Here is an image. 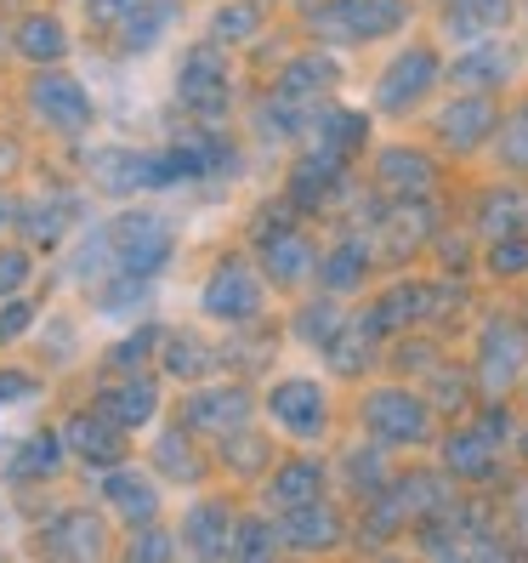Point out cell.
I'll return each instance as SVG.
<instances>
[{
    "instance_id": "obj_1",
    "label": "cell",
    "mask_w": 528,
    "mask_h": 563,
    "mask_svg": "<svg viewBox=\"0 0 528 563\" xmlns=\"http://www.w3.org/2000/svg\"><path fill=\"white\" fill-rule=\"evenodd\" d=\"M86 177L125 200V194H154V188H171L177 183V165H171V148H97L86 154Z\"/></svg>"
},
{
    "instance_id": "obj_2",
    "label": "cell",
    "mask_w": 528,
    "mask_h": 563,
    "mask_svg": "<svg viewBox=\"0 0 528 563\" xmlns=\"http://www.w3.org/2000/svg\"><path fill=\"white\" fill-rule=\"evenodd\" d=\"M109 234H114V268L120 274L154 279L165 262H171V251H177V228H171V217H159V211H125L120 222H109Z\"/></svg>"
},
{
    "instance_id": "obj_3",
    "label": "cell",
    "mask_w": 528,
    "mask_h": 563,
    "mask_svg": "<svg viewBox=\"0 0 528 563\" xmlns=\"http://www.w3.org/2000/svg\"><path fill=\"white\" fill-rule=\"evenodd\" d=\"M177 97L200 114L205 125H216L234 103V80H227V57H222V41H205V46H188L182 52V69H177Z\"/></svg>"
},
{
    "instance_id": "obj_4",
    "label": "cell",
    "mask_w": 528,
    "mask_h": 563,
    "mask_svg": "<svg viewBox=\"0 0 528 563\" xmlns=\"http://www.w3.org/2000/svg\"><path fill=\"white\" fill-rule=\"evenodd\" d=\"M364 427L375 444H426L432 439V405L409 387H375L364 393Z\"/></svg>"
},
{
    "instance_id": "obj_5",
    "label": "cell",
    "mask_w": 528,
    "mask_h": 563,
    "mask_svg": "<svg viewBox=\"0 0 528 563\" xmlns=\"http://www.w3.org/2000/svg\"><path fill=\"white\" fill-rule=\"evenodd\" d=\"M409 23V0H329L313 12V29L329 41H375Z\"/></svg>"
},
{
    "instance_id": "obj_6",
    "label": "cell",
    "mask_w": 528,
    "mask_h": 563,
    "mask_svg": "<svg viewBox=\"0 0 528 563\" xmlns=\"http://www.w3.org/2000/svg\"><path fill=\"white\" fill-rule=\"evenodd\" d=\"M261 302H268V285H261V274L250 268L245 256H227L211 268L205 290H200V308L211 319H227V324H245L261 313Z\"/></svg>"
},
{
    "instance_id": "obj_7",
    "label": "cell",
    "mask_w": 528,
    "mask_h": 563,
    "mask_svg": "<svg viewBox=\"0 0 528 563\" xmlns=\"http://www.w3.org/2000/svg\"><path fill=\"white\" fill-rule=\"evenodd\" d=\"M29 109H35L52 131H63V137H80V131H91V120H97V103L86 97V86L75 75H63V69H41L35 80H29Z\"/></svg>"
},
{
    "instance_id": "obj_8",
    "label": "cell",
    "mask_w": 528,
    "mask_h": 563,
    "mask_svg": "<svg viewBox=\"0 0 528 563\" xmlns=\"http://www.w3.org/2000/svg\"><path fill=\"white\" fill-rule=\"evenodd\" d=\"M438 80V52L432 46H409L386 63V75L375 80V109L381 114H409Z\"/></svg>"
},
{
    "instance_id": "obj_9",
    "label": "cell",
    "mask_w": 528,
    "mask_h": 563,
    "mask_svg": "<svg viewBox=\"0 0 528 563\" xmlns=\"http://www.w3.org/2000/svg\"><path fill=\"white\" fill-rule=\"evenodd\" d=\"M523 364H528V330L512 324V319H488L483 347H478V382H483L488 399H501V393L523 376Z\"/></svg>"
},
{
    "instance_id": "obj_10",
    "label": "cell",
    "mask_w": 528,
    "mask_h": 563,
    "mask_svg": "<svg viewBox=\"0 0 528 563\" xmlns=\"http://www.w3.org/2000/svg\"><path fill=\"white\" fill-rule=\"evenodd\" d=\"M268 416L284 427L290 439H324V421H329V399L324 387L307 376H290L268 393Z\"/></svg>"
},
{
    "instance_id": "obj_11",
    "label": "cell",
    "mask_w": 528,
    "mask_h": 563,
    "mask_svg": "<svg viewBox=\"0 0 528 563\" xmlns=\"http://www.w3.org/2000/svg\"><path fill=\"white\" fill-rule=\"evenodd\" d=\"M250 410H256V399L245 387H205L182 405V421L193 427V433L227 439V433H239V427H250Z\"/></svg>"
},
{
    "instance_id": "obj_12",
    "label": "cell",
    "mask_w": 528,
    "mask_h": 563,
    "mask_svg": "<svg viewBox=\"0 0 528 563\" xmlns=\"http://www.w3.org/2000/svg\"><path fill=\"white\" fill-rule=\"evenodd\" d=\"M517 63H523V52L512 46V41H472L467 52L454 57V69H449V80L454 86H467V91H488V86H506L512 75H517Z\"/></svg>"
},
{
    "instance_id": "obj_13",
    "label": "cell",
    "mask_w": 528,
    "mask_h": 563,
    "mask_svg": "<svg viewBox=\"0 0 528 563\" xmlns=\"http://www.w3.org/2000/svg\"><path fill=\"white\" fill-rule=\"evenodd\" d=\"M494 125H501L494 103H488L483 91H472V97H454V103L438 114V137H443V148H454V154H472Z\"/></svg>"
},
{
    "instance_id": "obj_14",
    "label": "cell",
    "mask_w": 528,
    "mask_h": 563,
    "mask_svg": "<svg viewBox=\"0 0 528 563\" xmlns=\"http://www.w3.org/2000/svg\"><path fill=\"white\" fill-rule=\"evenodd\" d=\"M261 268L273 285H307L318 274V251L295 228H273V234H261Z\"/></svg>"
},
{
    "instance_id": "obj_15",
    "label": "cell",
    "mask_w": 528,
    "mask_h": 563,
    "mask_svg": "<svg viewBox=\"0 0 528 563\" xmlns=\"http://www.w3.org/2000/svg\"><path fill=\"white\" fill-rule=\"evenodd\" d=\"M125 427H114L103 410H75L69 421H63V439H69V450L75 455H86L91 461V467H114V461H120V450H125Z\"/></svg>"
},
{
    "instance_id": "obj_16",
    "label": "cell",
    "mask_w": 528,
    "mask_h": 563,
    "mask_svg": "<svg viewBox=\"0 0 528 563\" xmlns=\"http://www.w3.org/2000/svg\"><path fill=\"white\" fill-rule=\"evenodd\" d=\"M234 512L227 501H200L188 518H182V547L200 552V558H234Z\"/></svg>"
},
{
    "instance_id": "obj_17",
    "label": "cell",
    "mask_w": 528,
    "mask_h": 563,
    "mask_svg": "<svg viewBox=\"0 0 528 563\" xmlns=\"http://www.w3.org/2000/svg\"><path fill=\"white\" fill-rule=\"evenodd\" d=\"M97 410H103L114 427H125V433H137V427H148L159 416V382L154 376H131L120 387H103Z\"/></svg>"
},
{
    "instance_id": "obj_18",
    "label": "cell",
    "mask_w": 528,
    "mask_h": 563,
    "mask_svg": "<svg viewBox=\"0 0 528 563\" xmlns=\"http://www.w3.org/2000/svg\"><path fill=\"white\" fill-rule=\"evenodd\" d=\"M103 495L114 501V512L131 523V529H143V523H154L159 518V489H154V478L148 473H131V467H109V478H103Z\"/></svg>"
},
{
    "instance_id": "obj_19",
    "label": "cell",
    "mask_w": 528,
    "mask_h": 563,
    "mask_svg": "<svg viewBox=\"0 0 528 563\" xmlns=\"http://www.w3.org/2000/svg\"><path fill=\"white\" fill-rule=\"evenodd\" d=\"M177 12H182V0H137V7H131V12L120 18V46H125L131 57L154 52L165 35H171Z\"/></svg>"
},
{
    "instance_id": "obj_20",
    "label": "cell",
    "mask_w": 528,
    "mask_h": 563,
    "mask_svg": "<svg viewBox=\"0 0 528 563\" xmlns=\"http://www.w3.org/2000/svg\"><path fill=\"white\" fill-rule=\"evenodd\" d=\"M279 536L295 552H318V547H336L341 541V518H336V507H324V501H302V507H284Z\"/></svg>"
},
{
    "instance_id": "obj_21",
    "label": "cell",
    "mask_w": 528,
    "mask_h": 563,
    "mask_svg": "<svg viewBox=\"0 0 528 563\" xmlns=\"http://www.w3.org/2000/svg\"><path fill=\"white\" fill-rule=\"evenodd\" d=\"M341 165H347V159H336V154L313 148V154H307V159H302V165H295V172H290L284 206H295V211H318V206L329 200V188H336Z\"/></svg>"
},
{
    "instance_id": "obj_22",
    "label": "cell",
    "mask_w": 528,
    "mask_h": 563,
    "mask_svg": "<svg viewBox=\"0 0 528 563\" xmlns=\"http://www.w3.org/2000/svg\"><path fill=\"white\" fill-rule=\"evenodd\" d=\"M375 228H381V251L386 256H404V251H420V240L432 234V206L420 200H409L404 194V206H392V211H381L375 217Z\"/></svg>"
},
{
    "instance_id": "obj_23",
    "label": "cell",
    "mask_w": 528,
    "mask_h": 563,
    "mask_svg": "<svg viewBox=\"0 0 528 563\" xmlns=\"http://www.w3.org/2000/svg\"><path fill=\"white\" fill-rule=\"evenodd\" d=\"M506 23H512V0H449V12H443L449 41H467V46L501 35Z\"/></svg>"
},
{
    "instance_id": "obj_24",
    "label": "cell",
    "mask_w": 528,
    "mask_h": 563,
    "mask_svg": "<svg viewBox=\"0 0 528 563\" xmlns=\"http://www.w3.org/2000/svg\"><path fill=\"white\" fill-rule=\"evenodd\" d=\"M313 137H318V148H324V154L347 159V154L364 148L370 120L358 114V109H318V114H313Z\"/></svg>"
},
{
    "instance_id": "obj_25",
    "label": "cell",
    "mask_w": 528,
    "mask_h": 563,
    "mask_svg": "<svg viewBox=\"0 0 528 563\" xmlns=\"http://www.w3.org/2000/svg\"><path fill=\"white\" fill-rule=\"evenodd\" d=\"M109 541H103V523L91 512H63L57 523H46V552L57 558H97Z\"/></svg>"
},
{
    "instance_id": "obj_26",
    "label": "cell",
    "mask_w": 528,
    "mask_h": 563,
    "mask_svg": "<svg viewBox=\"0 0 528 563\" xmlns=\"http://www.w3.org/2000/svg\"><path fill=\"white\" fill-rule=\"evenodd\" d=\"M341 80V69H336V57H295L290 69L279 75V97H295V103H307V109H318V91H329Z\"/></svg>"
},
{
    "instance_id": "obj_27",
    "label": "cell",
    "mask_w": 528,
    "mask_h": 563,
    "mask_svg": "<svg viewBox=\"0 0 528 563\" xmlns=\"http://www.w3.org/2000/svg\"><path fill=\"white\" fill-rule=\"evenodd\" d=\"M63 433H35L29 444H12V467H7V478L12 484H35V478H52L57 473V461H63Z\"/></svg>"
},
{
    "instance_id": "obj_28",
    "label": "cell",
    "mask_w": 528,
    "mask_h": 563,
    "mask_svg": "<svg viewBox=\"0 0 528 563\" xmlns=\"http://www.w3.org/2000/svg\"><path fill=\"white\" fill-rule=\"evenodd\" d=\"M375 177L392 194H426V188H432V159L415 154V148H386L381 165H375Z\"/></svg>"
},
{
    "instance_id": "obj_29",
    "label": "cell",
    "mask_w": 528,
    "mask_h": 563,
    "mask_svg": "<svg viewBox=\"0 0 528 563\" xmlns=\"http://www.w3.org/2000/svg\"><path fill=\"white\" fill-rule=\"evenodd\" d=\"M318 489H324V467L318 461H290V467L273 473L268 495H273V507H302V501H318Z\"/></svg>"
},
{
    "instance_id": "obj_30",
    "label": "cell",
    "mask_w": 528,
    "mask_h": 563,
    "mask_svg": "<svg viewBox=\"0 0 528 563\" xmlns=\"http://www.w3.org/2000/svg\"><path fill=\"white\" fill-rule=\"evenodd\" d=\"M18 52L29 57V63H57L63 52H69V35H63V23L57 18H23L18 23Z\"/></svg>"
},
{
    "instance_id": "obj_31",
    "label": "cell",
    "mask_w": 528,
    "mask_h": 563,
    "mask_svg": "<svg viewBox=\"0 0 528 563\" xmlns=\"http://www.w3.org/2000/svg\"><path fill=\"white\" fill-rule=\"evenodd\" d=\"M443 461H449L454 478H488V473H494V439H483V433H454V439L443 444Z\"/></svg>"
},
{
    "instance_id": "obj_32",
    "label": "cell",
    "mask_w": 528,
    "mask_h": 563,
    "mask_svg": "<svg viewBox=\"0 0 528 563\" xmlns=\"http://www.w3.org/2000/svg\"><path fill=\"white\" fill-rule=\"evenodd\" d=\"M154 302V279H143V274H120L103 296H97V313L103 319H125V313H143Z\"/></svg>"
},
{
    "instance_id": "obj_33",
    "label": "cell",
    "mask_w": 528,
    "mask_h": 563,
    "mask_svg": "<svg viewBox=\"0 0 528 563\" xmlns=\"http://www.w3.org/2000/svg\"><path fill=\"white\" fill-rule=\"evenodd\" d=\"M336 336H341V308H336V296H318V302H307L302 313H295V342L329 347Z\"/></svg>"
},
{
    "instance_id": "obj_34",
    "label": "cell",
    "mask_w": 528,
    "mask_h": 563,
    "mask_svg": "<svg viewBox=\"0 0 528 563\" xmlns=\"http://www.w3.org/2000/svg\"><path fill=\"white\" fill-rule=\"evenodd\" d=\"M364 268H370V256H364V245H336L324 262H318V279H324V290L329 296H347L358 279H364Z\"/></svg>"
},
{
    "instance_id": "obj_35",
    "label": "cell",
    "mask_w": 528,
    "mask_h": 563,
    "mask_svg": "<svg viewBox=\"0 0 528 563\" xmlns=\"http://www.w3.org/2000/svg\"><path fill=\"white\" fill-rule=\"evenodd\" d=\"M165 371L182 382H200L205 371H216V353L200 336H165Z\"/></svg>"
},
{
    "instance_id": "obj_36",
    "label": "cell",
    "mask_w": 528,
    "mask_h": 563,
    "mask_svg": "<svg viewBox=\"0 0 528 563\" xmlns=\"http://www.w3.org/2000/svg\"><path fill=\"white\" fill-rule=\"evenodd\" d=\"M381 450H386V444H375V439H370V444H358V450L347 455V484H352L358 495H381V489L392 484V478H386Z\"/></svg>"
},
{
    "instance_id": "obj_37",
    "label": "cell",
    "mask_w": 528,
    "mask_h": 563,
    "mask_svg": "<svg viewBox=\"0 0 528 563\" xmlns=\"http://www.w3.org/2000/svg\"><path fill=\"white\" fill-rule=\"evenodd\" d=\"M222 455H227V467H234V473L261 478V467H268V439L250 433V427H239V433L222 439Z\"/></svg>"
},
{
    "instance_id": "obj_38",
    "label": "cell",
    "mask_w": 528,
    "mask_h": 563,
    "mask_svg": "<svg viewBox=\"0 0 528 563\" xmlns=\"http://www.w3.org/2000/svg\"><path fill=\"white\" fill-rule=\"evenodd\" d=\"M261 29V7L256 0H234V7H216V23H211V41H250Z\"/></svg>"
},
{
    "instance_id": "obj_39",
    "label": "cell",
    "mask_w": 528,
    "mask_h": 563,
    "mask_svg": "<svg viewBox=\"0 0 528 563\" xmlns=\"http://www.w3.org/2000/svg\"><path fill=\"white\" fill-rule=\"evenodd\" d=\"M154 461H159L165 473H177L182 484H193V478L205 473V467H200V455L188 450V433H182V427H171V433H159V450H154Z\"/></svg>"
},
{
    "instance_id": "obj_40",
    "label": "cell",
    "mask_w": 528,
    "mask_h": 563,
    "mask_svg": "<svg viewBox=\"0 0 528 563\" xmlns=\"http://www.w3.org/2000/svg\"><path fill=\"white\" fill-rule=\"evenodd\" d=\"M284 547V536H279V523H261V518H245L239 529H234V558H273Z\"/></svg>"
},
{
    "instance_id": "obj_41",
    "label": "cell",
    "mask_w": 528,
    "mask_h": 563,
    "mask_svg": "<svg viewBox=\"0 0 528 563\" xmlns=\"http://www.w3.org/2000/svg\"><path fill=\"white\" fill-rule=\"evenodd\" d=\"M501 165L506 172H528V103L517 114H506V125H501Z\"/></svg>"
},
{
    "instance_id": "obj_42",
    "label": "cell",
    "mask_w": 528,
    "mask_h": 563,
    "mask_svg": "<svg viewBox=\"0 0 528 563\" xmlns=\"http://www.w3.org/2000/svg\"><path fill=\"white\" fill-rule=\"evenodd\" d=\"M528 217V194H488V206H483V228L494 240L506 234L512 222H523Z\"/></svg>"
},
{
    "instance_id": "obj_43",
    "label": "cell",
    "mask_w": 528,
    "mask_h": 563,
    "mask_svg": "<svg viewBox=\"0 0 528 563\" xmlns=\"http://www.w3.org/2000/svg\"><path fill=\"white\" fill-rule=\"evenodd\" d=\"M324 353H329V364H336V371H341V376H358V371H364V358L375 353V342H370V336H364V342H358V330H341V336H336V342H329Z\"/></svg>"
},
{
    "instance_id": "obj_44",
    "label": "cell",
    "mask_w": 528,
    "mask_h": 563,
    "mask_svg": "<svg viewBox=\"0 0 528 563\" xmlns=\"http://www.w3.org/2000/svg\"><path fill=\"white\" fill-rule=\"evenodd\" d=\"M488 268L494 274H528V234H501V240H494Z\"/></svg>"
},
{
    "instance_id": "obj_45",
    "label": "cell",
    "mask_w": 528,
    "mask_h": 563,
    "mask_svg": "<svg viewBox=\"0 0 528 563\" xmlns=\"http://www.w3.org/2000/svg\"><path fill=\"white\" fill-rule=\"evenodd\" d=\"M177 552H182V541L159 536V523H143L137 536H131V547H125V558H177Z\"/></svg>"
},
{
    "instance_id": "obj_46",
    "label": "cell",
    "mask_w": 528,
    "mask_h": 563,
    "mask_svg": "<svg viewBox=\"0 0 528 563\" xmlns=\"http://www.w3.org/2000/svg\"><path fill=\"white\" fill-rule=\"evenodd\" d=\"M154 347H159V330H137V336H125L114 353H109V364H120V371H131V364H143V358H154Z\"/></svg>"
},
{
    "instance_id": "obj_47",
    "label": "cell",
    "mask_w": 528,
    "mask_h": 563,
    "mask_svg": "<svg viewBox=\"0 0 528 563\" xmlns=\"http://www.w3.org/2000/svg\"><path fill=\"white\" fill-rule=\"evenodd\" d=\"M29 251H0V296H18L23 285H29Z\"/></svg>"
},
{
    "instance_id": "obj_48",
    "label": "cell",
    "mask_w": 528,
    "mask_h": 563,
    "mask_svg": "<svg viewBox=\"0 0 528 563\" xmlns=\"http://www.w3.org/2000/svg\"><path fill=\"white\" fill-rule=\"evenodd\" d=\"M29 324H35V308H29V302H7V308H0V347L18 342Z\"/></svg>"
},
{
    "instance_id": "obj_49",
    "label": "cell",
    "mask_w": 528,
    "mask_h": 563,
    "mask_svg": "<svg viewBox=\"0 0 528 563\" xmlns=\"http://www.w3.org/2000/svg\"><path fill=\"white\" fill-rule=\"evenodd\" d=\"M18 217H23V228H29L35 240H46V245L63 240V211H18Z\"/></svg>"
},
{
    "instance_id": "obj_50",
    "label": "cell",
    "mask_w": 528,
    "mask_h": 563,
    "mask_svg": "<svg viewBox=\"0 0 528 563\" xmlns=\"http://www.w3.org/2000/svg\"><path fill=\"white\" fill-rule=\"evenodd\" d=\"M35 393V376H23V371H0V405H18Z\"/></svg>"
},
{
    "instance_id": "obj_51",
    "label": "cell",
    "mask_w": 528,
    "mask_h": 563,
    "mask_svg": "<svg viewBox=\"0 0 528 563\" xmlns=\"http://www.w3.org/2000/svg\"><path fill=\"white\" fill-rule=\"evenodd\" d=\"M86 7H91V18H114L120 23L131 7H137V0H86Z\"/></svg>"
},
{
    "instance_id": "obj_52",
    "label": "cell",
    "mask_w": 528,
    "mask_h": 563,
    "mask_svg": "<svg viewBox=\"0 0 528 563\" xmlns=\"http://www.w3.org/2000/svg\"><path fill=\"white\" fill-rule=\"evenodd\" d=\"M12 222V200H0V228H7Z\"/></svg>"
},
{
    "instance_id": "obj_53",
    "label": "cell",
    "mask_w": 528,
    "mask_h": 563,
    "mask_svg": "<svg viewBox=\"0 0 528 563\" xmlns=\"http://www.w3.org/2000/svg\"><path fill=\"white\" fill-rule=\"evenodd\" d=\"M0 52H7V35H0Z\"/></svg>"
},
{
    "instance_id": "obj_54",
    "label": "cell",
    "mask_w": 528,
    "mask_h": 563,
    "mask_svg": "<svg viewBox=\"0 0 528 563\" xmlns=\"http://www.w3.org/2000/svg\"><path fill=\"white\" fill-rule=\"evenodd\" d=\"M523 450H528V439H523Z\"/></svg>"
}]
</instances>
